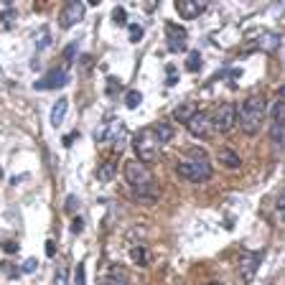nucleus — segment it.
I'll use <instances>...</instances> for the list:
<instances>
[{
	"instance_id": "obj_1",
	"label": "nucleus",
	"mask_w": 285,
	"mask_h": 285,
	"mask_svg": "<svg viewBox=\"0 0 285 285\" xmlns=\"http://www.w3.org/2000/svg\"><path fill=\"white\" fill-rule=\"evenodd\" d=\"M125 181H128V186H130V191L138 201H145V204L155 201V181H153L148 166H143L140 160L125 163Z\"/></svg>"
},
{
	"instance_id": "obj_2",
	"label": "nucleus",
	"mask_w": 285,
	"mask_h": 285,
	"mask_svg": "<svg viewBox=\"0 0 285 285\" xmlns=\"http://www.w3.org/2000/svg\"><path fill=\"white\" fill-rule=\"evenodd\" d=\"M265 112H267V105L262 97H247L242 102V107H237V125L242 128V133L255 135L265 120Z\"/></svg>"
},
{
	"instance_id": "obj_3",
	"label": "nucleus",
	"mask_w": 285,
	"mask_h": 285,
	"mask_svg": "<svg viewBox=\"0 0 285 285\" xmlns=\"http://www.w3.org/2000/svg\"><path fill=\"white\" fill-rule=\"evenodd\" d=\"M176 173L191 183H204V181H209L212 178V163L207 160V155L194 150V158L188 160H178V166H176Z\"/></svg>"
},
{
	"instance_id": "obj_4",
	"label": "nucleus",
	"mask_w": 285,
	"mask_h": 285,
	"mask_svg": "<svg viewBox=\"0 0 285 285\" xmlns=\"http://www.w3.org/2000/svg\"><path fill=\"white\" fill-rule=\"evenodd\" d=\"M133 148H135V153H138V160L145 166V163H155V160H158L163 145H160V140L155 138V130H153V128H143V130L135 135Z\"/></svg>"
},
{
	"instance_id": "obj_5",
	"label": "nucleus",
	"mask_w": 285,
	"mask_h": 285,
	"mask_svg": "<svg viewBox=\"0 0 285 285\" xmlns=\"http://www.w3.org/2000/svg\"><path fill=\"white\" fill-rule=\"evenodd\" d=\"M212 117V133H229L237 125V107L232 102H222Z\"/></svg>"
},
{
	"instance_id": "obj_6",
	"label": "nucleus",
	"mask_w": 285,
	"mask_h": 285,
	"mask_svg": "<svg viewBox=\"0 0 285 285\" xmlns=\"http://www.w3.org/2000/svg\"><path fill=\"white\" fill-rule=\"evenodd\" d=\"M270 138L275 148H282V138H285V102L277 100L272 105V122H270Z\"/></svg>"
},
{
	"instance_id": "obj_7",
	"label": "nucleus",
	"mask_w": 285,
	"mask_h": 285,
	"mask_svg": "<svg viewBox=\"0 0 285 285\" xmlns=\"http://www.w3.org/2000/svg\"><path fill=\"white\" fill-rule=\"evenodd\" d=\"M66 84H69L66 69H51L49 74L41 76L33 87H36L38 92H51V89H61V87H66Z\"/></svg>"
},
{
	"instance_id": "obj_8",
	"label": "nucleus",
	"mask_w": 285,
	"mask_h": 285,
	"mask_svg": "<svg viewBox=\"0 0 285 285\" xmlns=\"http://www.w3.org/2000/svg\"><path fill=\"white\" fill-rule=\"evenodd\" d=\"M81 18H84V3H79V0H71V3L64 6V11L59 13V28H74Z\"/></svg>"
},
{
	"instance_id": "obj_9",
	"label": "nucleus",
	"mask_w": 285,
	"mask_h": 285,
	"mask_svg": "<svg viewBox=\"0 0 285 285\" xmlns=\"http://www.w3.org/2000/svg\"><path fill=\"white\" fill-rule=\"evenodd\" d=\"M186 128L194 138H209L212 135V117L209 112H196L188 122H186Z\"/></svg>"
},
{
	"instance_id": "obj_10",
	"label": "nucleus",
	"mask_w": 285,
	"mask_h": 285,
	"mask_svg": "<svg viewBox=\"0 0 285 285\" xmlns=\"http://www.w3.org/2000/svg\"><path fill=\"white\" fill-rule=\"evenodd\" d=\"M260 260H262V252H242V257H239V275H242L244 282H252Z\"/></svg>"
},
{
	"instance_id": "obj_11",
	"label": "nucleus",
	"mask_w": 285,
	"mask_h": 285,
	"mask_svg": "<svg viewBox=\"0 0 285 285\" xmlns=\"http://www.w3.org/2000/svg\"><path fill=\"white\" fill-rule=\"evenodd\" d=\"M166 36H168V51L178 54V51H186V28L176 26V23H166Z\"/></svg>"
},
{
	"instance_id": "obj_12",
	"label": "nucleus",
	"mask_w": 285,
	"mask_h": 285,
	"mask_svg": "<svg viewBox=\"0 0 285 285\" xmlns=\"http://www.w3.org/2000/svg\"><path fill=\"white\" fill-rule=\"evenodd\" d=\"M173 8H176V13H178L183 21H194L196 16L204 13V8H207V6H204L201 0H176Z\"/></svg>"
},
{
	"instance_id": "obj_13",
	"label": "nucleus",
	"mask_w": 285,
	"mask_h": 285,
	"mask_svg": "<svg viewBox=\"0 0 285 285\" xmlns=\"http://www.w3.org/2000/svg\"><path fill=\"white\" fill-rule=\"evenodd\" d=\"M125 138H128L125 128H122L120 122H110V125H107V138H105V140H112L115 148L122 150V148H125Z\"/></svg>"
},
{
	"instance_id": "obj_14",
	"label": "nucleus",
	"mask_w": 285,
	"mask_h": 285,
	"mask_svg": "<svg viewBox=\"0 0 285 285\" xmlns=\"http://www.w3.org/2000/svg\"><path fill=\"white\" fill-rule=\"evenodd\" d=\"M217 160L222 163L224 168H229V171H234V168H239V166H242L239 155H237L232 148H219V153H217Z\"/></svg>"
},
{
	"instance_id": "obj_15",
	"label": "nucleus",
	"mask_w": 285,
	"mask_h": 285,
	"mask_svg": "<svg viewBox=\"0 0 285 285\" xmlns=\"http://www.w3.org/2000/svg\"><path fill=\"white\" fill-rule=\"evenodd\" d=\"M196 112H199L196 102H183V105H178V107L173 110V120H176V122H188Z\"/></svg>"
},
{
	"instance_id": "obj_16",
	"label": "nucleus",
	"mask_w": 285,
	"mask_h": 285,
	"mask_svg": "<svg viewBox=\"0 0 285 285\" xmlns=\"http://www.w3.org/2000/svg\"><path fill=\"white\" fill-rule=\"evenodd\" d=\"M66 112H69V100H66V97H61V100L51 107V125H54V128H59L61 122H64Z\"/></svg>"
},
{
	"instance_id": "obj_17",
	"label": "nucleus",
	"mask_w": 285,
	"mask_h": 285,
	"mask_svg": "<svg viewBox=\"0 0 285 285\" xmlns=\"http://www.w3.org/2000/svg\"><path fill=\"white\" fill-rule=\"evenodd\" d=\"M115 173H117V163L115 160H105V163H100V168H97V181L107 183V181L115 178Z\"/></svg>"
},
{
	"instance_id": "obj_18",
	"label": "nucleus",
	"mask_w": 285,
	"mask_h": 285,
	"mask_svg": "<svg viewBox=\"0 0 285 285\" xmlns=\"http://www.w3.org/2000/svg\"><path fill=\"white\" fill-rule=\"evenodd\" d=\"M280 46V33H262L260 36V49L262 51H275Z\"/></svg>"
},
{
	"instance_id": "obj_19",
	"label": "nucleus",
	"mask_w": 285,
	"mask_h": 285,
	"mask_svg": "<svg viewBox=\"0 0 285 285\" xmlns=\"http://www.w3.org/2000/svg\"><path fill=\"white\" fill-rule=\"evenodd\" d=\"M153 130H155V138L160 140V145H163V143H168V140L173 138V128L168 125V122H158Z\"/></svg>"
},
{
	"instance_id": "obj_20",
	"label": "nucleus",
	"mask_w": 285,
	"mask_h": 285,
	"mask_svg": "<svg viewBox=\"0 0 285 285\" xmlns=\"http://www.w3.org/2000/svg\"><path fill=\"white\" fill-rule=\"evenodd\" d=\"M102 285H128V277H125V272H122V270H112L105 280H102Z\"/></svg>"
},
{
	"instance_id": "obj_21",
	"label": "nucleus",
	"mask_w": 285,
	"mask_h": 285,
	"mask_svg": "<svg viewBox=\"0 0 285 285\" xmlns=\"http://www.w3.org/2000/svg\"><path fill=\"white\" fill-rule=\"evenodd\" d=\"M112 23H115V26H125V23H128V11L122 8V6L112 8Z\"/></svg>"
},
{
	"instance_id": "obj_22",
	"label": "nucleus",
	"mask_w": 285,
	"mask_h": 285,
	"mask_svg": "<svg viewBox=\"0 0 285 285\" xmlns=\"http://www.w3.org/2000/svg\"><path fill=\"white\" fill-rule=\"evenodd\" d=\"M186 69H188L191 74H196V71L201 69V54H199V51H191V54H188V61H186Z\"/></svg>"
},
{
	"instance_id": "obj_23",
	"label": "nucleus",
	"mask_w": 285,
	"mask_h": 285,
	"mask_svg": "<svg viewBox=\"0 0 285 285\" xmlns=\"http://www.w3.org/2000/svg\"><path fill=\"white\" fill-rule=\"evenodd\" d=\"M140 102H143V94H140L138 89H130V92L125 94V105H128L130 110H135V107H138Z\"/></svg>"
},
{
	"instance_id": "obj_24",
	"label": "nucleus",
	"mask_w": 285,
	"mask_h": 285,
	"mask_svg": "<svg viewBox=\"0 0 285 285\" xmlns=\"http://www.w3.org/2000/svg\"><path fill=\"white\" fill-rule=\"evenodd\" d=\"M143 26H138V23H133L130 26V44H140V38H143Z\"/></svg>"
},
{
	"instance_id": "obj_25",
	"label": "nucleus",
	"mask_w": 285,
	"mask_h": 285,
	"mask_svg": "<svg viewBox=\"0 0 285 285\" xmlns=\"http://www.w3.org/2000/svg\"><path fill=\"white\" fill-rule=\"evenodd\" d=\"M74 285H87V272H84V265H76V272H74Z\"/></svg>"
},
{
	"instance_id": "obj_26",
	"label": "nucleus",
	"mask_w": 285,
	"mask_h": 285,
	"mask_svg": "<svg viewBox=\"0 0 285 285\" xmlns=\"http://www.w3.org/2000/svg\"><path fill=\"white\" fill-rule=\"evenodd\" d=\"M130 255H133V260H135L138 265H145V262H148V255H145V250H143V247H133V252H130Z\"/></svg>"
},
{
	"instance_id": "obj_27",
	"label": "nucleus",
	"mask_w": 285,
	"mask_h": 285,
	"mask_svg": "<svg viewBox=\"0 0 285 285\" xmlns=\"http://www.w3.org/2000/svg\"><path fill=\"white\" fill-rule=\"evenodd\" d=\"M74 54H76V41H71V44L64 49V61L71 64V61H74Z\"/></svg>"
},
{
	"instance_id": "obj_28",
	"label": "nucleus",
	"mask_w": 285,
	"mask_h": 285,
	"mask_svg": "<svg viewBox=\"0 0 285 285\" xmlns=\"http://www.w3.org/2000/svg\"><path fill=\"white\" fill-rule=\"evenodd\" d=\"M71 232H74V234H79V232H84V219H81V217H76V219L71 222Z\"/></svg>"
},
{
	"instance_id": "obj_29",
	"label": "nucleus",
	"mask_w": 285,
	"mask_h": 285,
	"mask_svg": "<svg viewBox=\"0 0 285 285\" xmlns=\"http://www.w3.org/2000/svg\"><path fill=\"white\" fill-rule=\"evenodd\" d=\"M76 204H79V199L71 194V196L66 199V212H69V214H74V212H76Z\"/></svg>"
},
{
	"instance_id": "obj_30",
	"label": "nucleus",
	"mask_w": 285,
	"mask_h": 285,
	"mask_svg": "<svg viewBox=\"0 0 285 285\" xmlns=\"http://www.w3.org/2000/svg\"><path fill=\"white\" fill-rule=\"evenodd\" d=\"M66 277H69V272L61 267V270L56 272V280H54V285H66Z\"/></svg>"
},
{
	"instance_id": "obj_31",
	"label": "nucleus",
	"mask_w": 285,
	"mask_h": 285,
	"mask_svg": "<svg viewBox=\"0 0 285 285\" xmlns=\"http://www.w3.org/2000/svg\"><path fill=\"white\" fill-rule=\"evenodd\" d=\"M3 250H6V252H8V255H13V252H18V244H16V242H13V239H8V242H6V244H3Z\"/></svg>"
},
{
	"instance_id": "obj_32",
	"label": "nucleus",
	"mask_w": 285,
	"mask_h": 285,
	"mask_svg": "<svg viewBox=\"0 0 285 285\" xmlns=\"http://www.w3.org/2000/svg\"><path fill=\"white\" fill-rule=\"evenodd\" d=\"M76 138H79V133H69V135H66V138H64V148H71V145H74V140H76Z\"/></svg>"
},
{
	"instance_id": "obj_33",
	"label": "nucleus",
	"mask_w": 285,
	"mask_h": 285,
	"mask_svg": "<svg viewBox=\"0 0 285 285\" xmlns=\"http://www.w3.org/2000/svg\"><path fill=\"white\" fill-rule=\"evenodd\" d=\"M176 81H178V79H176V69H173V66H168V81H166V84H168V87H173Z\"/></svg>"
},
{
	"instance_id": "obj_34",
	"label": "nucleus",
	"mask_w": 285,
	"mask_h": 285,
	"mask_svg": "<svg viewBox=\"0 0 285 285\" xmlns=\"http://www.w3.org/2000/svg\"><path fill=\"white\" fill-rule=\"evenodd\" d=\"M46 255H49V257H54V255H56V242H51V239L46 242Z\"/></svg>"
},
{
	"instance_id": "obj_35",
	"label": "nucleus",
	"mask_w": 285,
	"mask_h": 285,
	"mask_svg": "<svg viewBox=\"0 0 285 285\" xmlns=\"http://www.w3.org/2000/svg\"><path fill=\"white\" fill-rule=\"evenodd\" d=\"M36 265H38L36 260H26V265H23V272H33V270H36Z\"/></svg>"
},
{
	"instance_id": "obj_36",
	"label": "nucleus",
	"mask_w": 285,
	"mask_h": 285,
	"mask_svg": "<svg viewBox=\"0 0 285 285\" xmlns=\"http://www.w3.org/2000/svg\"><path fill=\"white\" fill-rule=\"evenodd\" d=\"M209 285H222V282H209Z\"/></svg>"
},
{
	"instance_id": "obj_37",
	"label": "nucleus",
	"mask_w": 285,
	"mask_h": 285,
	"mask_svg": "<svg viewBox=\"0 0 285 285\" xmlns=\"http://www.w3.org/2000/svg\"><path fill=\"white\" fill-rule=\"evenodd\" d=\"M0 176H3V168H0Z\"/></svg>"
}]
</instances>
